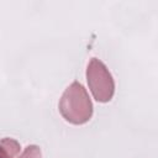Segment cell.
<instances>
[{"label": "cell", "mask_w": 158, "mask_h": 158, "mask_svg": "<svg viewBox=\"0 0 158 158\" xmlns=\"http://www.w3.org/2000/svg\"><path fill=\"white\" fill-rule=\"evenodd\" d=\"M20 152V144L12 138L0 141V158H15Z\"/></svg>", "instance_id": "obj_3"}, {"label": "cell", "mask_w": 158, "mask_h": 158, "mask_svg": "<svg viewBox=\"0 0 158 158\" xmlns=\"http://www.w3.org/2000/svg\"><path fill=\"white\" fill-rule=\"evenodd\" d=\"M59 111L67 121L74 125H81L89 121L93 114V105L86 90L80 83L74 81L65 89L59 101Z\"/></svg>", "instance_id": "obj_1"}, {"label": "cell", "mask_w": 158, "mask_h": 158, "mask_svg": "<svg viewBox=\"0 0 158 158\" xmlns=\"http://www.w3.org/2000/svg\"><path fill=\"white\" fill-rule=\"evenodd\" d=\"M86 78L89 88L98 101L106 102L111 100L115 84L110 72L101 60L96 58H93L90 60L86 69Z\"/></svg>", "instance_id": "obj_2"}, {"label": "cell", "mask_w": 158, "mask_h": 158, "mask_svg": "<svg viewBox=\"0 0 158 158\" xmlns=\"http://www.w3.org/2000/svg\"><path fill=\"white\" fill-rule=\"evenodd\" d=\"M19 158H42L41 149L37 146H28L25 148V151Z\"/></svg>", "instance_id": "obj_4"}]
</instances>
